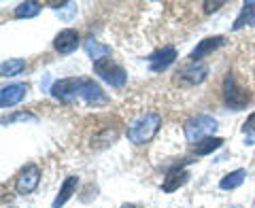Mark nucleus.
Returning <instances> with one entry per match:
<instances>
[{"label": "nucleus", "mask_w": 255, "mask_h": 208, "mask_svg": "<svg viewBox=\"0 0 255 208\" xmlns=\"http://www.w3.org/2000/svg\"><path fill=\"white\" fill-rule=\"evenodd\" d=\"M94 73L98 75L105 83H109L111 87H124L126 81H128L126 70L119 66V64H115L111 58H105V60H100V62H94Z\"/></svg>", "instance_id": "3"}, {"label": "nucleus", "mask_w": 255, "mask_h": 208, "mask_svg": "<svg viewBox=\"0 0 255 208\" xmlns=\"http://www.w3.org/2000/svg\"><path fill=\"white\" fill-rule=\"evenodd\" d=\"M122 208H140V206H136V204H124Z\"/></svg>", "instance_id": "24"}, {"label": "nucleus", "mask_w": 255, "mask_h": 208, "mask_svg": "<svg viewBox=\"0 0 255 208\" xmlns=\"http://www.w3.org/2000/svg\"><path fill=\"white\" fill-rule=\"evenodd\" d=\"M223 100H226V104L232 110H243L247 104H249L251 96L238 87L234 75H228L226 79H223Z\"/></svg>", "instance_id": "4"}, {"label": "nucleus", "mask_w": 255, "mask_h": 208, "mask_svg": "<svg viewBox=\"0 0 255 208\" xmlns=\"http://www.w3.org/2000/svg\"><path fill=\"white\" fill-rule=\"evenodd\" d=\"M221 6H223L221 0H219V2H204V11L206 13H213V11H219Z\"/></svg>", "instance_id": "23"}, {"label": "nucleus", "mask_w": 255, "mask_h": 208, "mask_svg": "<svg viewBox=\"0 0 255 208\" xmlns=\"http://www.w3.org/2000/svg\"><path fill=\"white\" fill-rule=\"evenodd\" d=\"M38 183H41V168L36 164H28L15 181V189H17L19 196H28L38 187Z\"/></svg>", "instance_id": "7"}, {"label": "nucleus", "mask_w": 255, "mask_h": 208, "mask_svg": "<svg viewBox=\"0 0 255 208\" xmlns=\"http://www.w3.org/2000/svg\"><path fill=\"white\" fill-rule=\"evenodd\" d=\"M13 121H36V117L34 115H30V113H17V115H13V117H4L2 119V123H13Z\"/></svg>", "instance_id": "22"}, {"label": "nucleus", "mask_w": 255, "mask_h": 208, "mask_svg": "<svg viewBox=\"0 0 255 208\" xmlns=\"http://www.w3.org/2000/svg\"><path fill=\"white\" fill-rule=\"evenodd\" d=\"M28 94V85L26 83H11L0 90V106L2 108H11L15 104H19Z\"/></svg>", "instance_id": "8"}, {"label": "nucleus", "mask_w": 255, "mask_h": 208, "mask_svg": "<svg viewBox=\"0 0 255 208\" xmlns=\"http://www.w3.org/2000/svg\"><path fill=\"white\" fill-rule=\"evenodd\" d=\"M77 185H79V179L77 177H66V181H64V185H62V189H60V194H58V198L53 200V208H60V206H64L68 202L70 198H73V194H77Z\"/></svg>", "instance_id": "14"}, {"label": "nucleus", "mask_w": 255, "mask_h": 208, "mask_svg": "<svg viewBox=\"0 0 255 208\" xmlns=\"http://www.w3.org/2000/svg\"><path fill=\"white\" fill-rule=\"evenodd\" d=\"M81 100L87 104H107L109 98L102 92V87L98 83H94L92 79H83L81 81Z\"/></svg>", "instance_id": "11"}, {"label": "nucleus", "mask_w": 255, "mask_h": 208, "mask_svg": "<svg viewBox=\"0 0 255 208\" xmlns=\"http://www.w3.org/2000/svg\"><path fill=\"white\" fill-rule=\"evenodd\" d=\"M217 121H215L213 117L209 115H198V117H191L185 121V125H183V132H185V138L187 142H191V145H196V142H200L204 138H209V136H213L215 132H217Z\"/></svg>", "instance_id": "2"}, {"label": "nucleus", "mask_w": 255, "mask_h": 208, "mask_svg": "<svg viewBox=\"0 0 255 208\" xmlns=\"http://www.w3.org/2000/svg\"><path fill=\"white\" fill-rule=\"evenodd\" d=\"M159 125H162V117L157 113H142L128 125V138L134 145H145L157 134Z\"/></svg>", "instance_id": "1"}, {"label": "nucleus", "mask_w": 255, "mask_h": 208, "mask_svg": "<svg viewBox=\"0 0 255 208\" xmlns=\"http://www.w3.org/2000/svg\"><path fill=\"white\" fill-rule=\"evenodd\" d=\"M245 26H255V2H245L243 4V11L241 15L236 17L234 21V30H241Z\"/></svg>", "instance_id": "17"}, {"label": "nucleus", "mask_w": 255, "mask_h": 208, "mask_svg": "<svg viewBox=\"0 0 255 208\" xmlns=\"http://www.w3.org/2000/svg\"><path fill=\"white\" fill-rule=\"evenodd\" d=\"M253 204H255V200H253Z\"/></svg>", "instance_id": "25"}, {"label": "nucleus", "mask_w": 255, "mask_h": 208, "mask_svg": "<svg viewBox=\"0 0 255 208\" xmlns=\"http://www.w3.org/2000/svg\"><path fill=\"white\" fill-rule=\"evenodd\" d=\"M174 60H177V49H174V47H164V49L151 53L147 58L149 68L153 70V73H162L170 64H174Z\"/></svg>", "instance_id": "9"}, {"label": "nucleus", "mask_w": 255, "mask_h": 208, "mask_svg": "<svg viewBox=\"0 0 255 208\" xmlns=\"http://www.w3.org/2000/svg\"><path fill=\"white\" fill-rule=\"evenodd\" d=\"M234 208H236V206H234Z\"/></svg>", "instance_id": "26"}, {"label": "nucleus", "mask_w": 255, "mask_h": 208, "mask_svg": "<svg viewBox=\"0 0 255 208\" xmlns=\"http://www.w3.org/2000/svg\"><path fill=\"white\" fill-rule=\"evenodd\" d=\"M85 51L94 62H100V60H105L107 55H111V47L94 41V38H87L85 41Z\"/></svg>", "instance_id": "15"}, {"label": "nucleus", "mask_w": 255, "mask_h": 208, "mask_svg": "<svg viewBox=\"0 0 255 208\" xmlns=\"http://www.w3.org/2000/svg\"><path fill=\"white\" fill-rule=\"evenodd\" d=\"M81 81L83 79H75V77H70V79H60V81H55L51 85V96L55 100H60V102H75L81 98Z\"/></svg>", "instance_id": "5"}, {"label": "nucleus", "mask_w": 255, "mask_h": 208, "mask_svg": "<svg viewBox=\"0 0 255 208\" xmlns=\"http://www.w3.org/2000/svg\"><path fill=\"white\" fill-rule=\"evenodd\" d=\"M245 177H247V172L243 170V168H238V170L226 174V177L219 181V187H221V189H226V191H230V189H238V187H241L243 183H245Z\"/></svg>", "instance_id": "18"}, {"label": "nucleus", "mask_w": 255, "mask_h": 208, "mask_svg": "<svg viewBox=\"0 0 255 208\" xmlns=\"http://www.w3.org/2000/svg\"><path fill=\"white\" fill-rule=\"evenodd\" d=\"M23 68H26V60L11 58V60L2 62V66H0V75L2 77H15V75H19Z\"/></svg>", "instance_id": "20"}, {"label": "nucleus", "mask_w": 255, "mask_h": 208, "mask_svg": "<svg viewBox=\"0 0 255 208\" xmlns=\"http://www.w3.org/2000/svg\"><path fill=\"white\" fill-rule=\"evenodd\" d=\"M77 47H79V34H77V30L73 28H66V30H62L58 36L53 38V49L58 51V53H73L77 51Z\"/></svg>", "instance_id": "10"}, {"label": "nucleus", "mask_w": 255, "mask_h": 208, "mask_svg": "<svg viewBox=\"0 0 255 208\" xmlns=\"http://www.w3.org/2000/svg\"><path fill=\"white\" fill-rule=\"evenodd\" d=\"M243 132L247 134L245 145H255V113L247 117V121L243 123Z\"/></svg>", "instance_id": "21"}, {"label": "nucleus", "mask_w": 255, "mask_h": 208, "mask_svg": "<svg viewBox=\"0 0 255 208\" xmlns=\"http://www.w3.org/2000/svg\"><path fill=\"white\" fill-rule=\"evenodd\" d=\"M206 75H209V66H206L204 62H189L185 66L179 68L177 77H174V81L179 85H185V87H191V85H200Z\"/></svg>", "instance_id": "6"}, {"label": "nucleus", "mask_w": 255, "mask_h": 208, "mask_svg": "<svg viewBox=\"0 0 255 208\" xmlns=\"http://www.w3.org/2000/svg\"><path fill=\"white\" fill-rule=\"evenodd\" d=\"M223 45H226V38L223 36H209V38H204V41L198 43V47L191 51L189 58H191V62H202L204 55L217 51L219 47H223Z\"/></svg>", "instance_id": "12"}, {"label": "nucleus", "mask_w": 255, "mask_h": 208, "mask_svg": "<svg viewBox=\"0 0 255 208\" xmlns=\"http://www.w3.org/2000/svg\"><path fill=\"white\" fill-rule=\"evenodd\" d=\"M189 181V172L185 170V168H172V170L164 177V185H162V191L164 194H172V191H177L179 187H183L185 183Z\"/></svg>", "instance_id": "13"}, {"label": "nucleus", "mask_w": 255, "mask_h": 208, "mask_svg": "<svg viewBox=\"0 0 255 208\" xmlns=\"http://www.w3.org/2000/svg\"><path fill=\"white\" fill-rule=\"evenodd\" d=\"M38 13H41V4H38V2H32V0H28V2H21V4L15 6V17H17V19L36 17Z\"/></svg>", "instance_id": "19"}, {"label": "nucleus", "mask_w": 255, "mask_h": 208, "mask_svg": "<svg viewBox=\"0 0 255 208\" xmlns=\"http://www.w3.org/2000/svg\"><path fill=\"white\" fill-rule=\"evenodd\" d=\"M221 147H223V138H217V136H209V138L196 142V145H194V153L196 155H211L213 151H217Z\"/></svg>", "instance_id": "16"}]
</instances>
